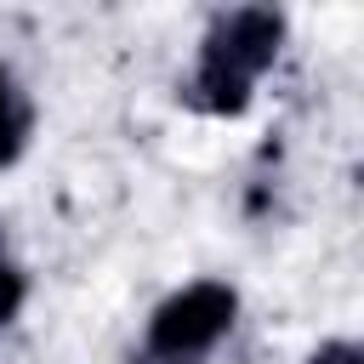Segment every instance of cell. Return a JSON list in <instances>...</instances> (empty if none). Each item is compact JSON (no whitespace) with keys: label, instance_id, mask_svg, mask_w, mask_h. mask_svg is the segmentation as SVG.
Returning a JSON list of instances; mask_svg holds the SVG:
<instances>
[{"label":"cell","instance_id":"obj_3","mask_svg":"<svg viewBox=\"0 0 364 364\" xmlns=\"http://www.w3.org/2000/svg\"><path fill=\"white\" fill-rule=\"evenodd\" d=\"M28 131H34V102H28L23 85L0 68V165H11V159L28 148Z\"/></svg>","mask_w":364,"mask_h":364},{"label":"cell","instance_id":"obj_4","mask_svg":"<svg viewBox=\"0 0 364 364\" xmlns=\"http://www.w3.org/2000/svg\"><path fill=\"white\" fill-rule=\"evenodd\" d=\"M17 307H23V273L11 267L6 239H0V324H11V318H17Z\"/></svg>","mask_w":364,"mask_h":364},{"label":"cell","instance_id":"obj_5","mask_svg":"<svg viewBox=\"0 0 364 364\" xmlns=\"http://www.w3.org/2000/svg\"><path fill=\"white\" fill-rule=\"evenodd\" d=\"M307 364H364V353H358L353 341H324V347H318Z\"/></svg>","mask_w":364,"mask_h":364},{"label":"cell","instance_id":"obj_2","mask_svg":"<svg viewBox=\"0 0 364 364\" xmlns=\"http://www.w3.org/2000/svg\"><path fill=\"white\" fill-rule=\"evenodd\" d=\"M233 313H239V296L222 279H199V284L165 296L148 318L136 364H205L216 353V341L233 330Z\"/></svg>","mask_w":364,"mask_h":364},{"label":"cell","instance_id":"obj_1","mask_svg":"<svg viewBox=\"0 0 364 364\" xmlns=\"http://www.w3.org/2000/svg\"><path fill=\"white\" fill-rule=\"evenodd\" d=\"M279 46H284V11L273 0H250V6H233L228 17H216V28L199 46L193 80L182 91L188 108H199V114H245L256 80L279 63Z\"/></svg>","mask_w":364,"mask_h":364}]
</instances>
